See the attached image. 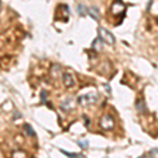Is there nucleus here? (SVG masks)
<instances>
[{
	"label": "nucleus",
	"mask_w": 158,
	"mask_h": 158,
	"mask_svg": "<svg viewBox=\"0 0 158 158\" xmlns=\"http://www.w3.org/2000/svg\"><path fill=\"white\" fill-rule=\"evenodd\" d=\"M136 106H137V110L140 112H144L146 111V104H144V101L143 100H138L136 103Z\"/></svg>",
	"instance_id": "obj_9"
},
{
	"label": "nucleus",
	"mask_w": 158,
	"mask_h": 158,
	"mask_svg": "<svg viewBox=\"0 0 158 158\" xmlns=\"http://www.w3.org/2000/svg\"><path fill=\"white\" fill-rule=\"evenodd\" d=\"M89 142L85 140V141H78V146L81 148V149H86V147H88Z\"/></svg>",
	"instance_id": "obj_13"
},
{
	"label": "nucleus",
	"mask_w": 158,
	"mask_h": 158,
	"mask_svg": "<svg viewBox=\"0 0 158 158\" xmlns=\"http://www.w3.org/2000/svg\"><path fill=\"white\" fill-rule=\"evenodd\" d=\"M98 34L101 41L106 42V44H114L115 43V37H114V35L110 31L103 29V27H99Z\"/></svg>",
	"instance_id": "obj_2"
},
{
	"label": "nucleus",
	"mask_w": 158,
	"mask_h": 158,
	"mask_svg": "<svg viewBox=\"0 0 158 158\" xmlns=\"http://www.w3.org/2000/svg\"><path fill=\"white\" fill-rule=\"evenodd\" d=\"M89 15L95 20H99L100 19V14H99V10L96 6H91L90 9L88 10Z\"/></svg>",
	"instance_id": "obj_7"
},
{
	"label": "nucleus",
	"mask_w": 158,
	"mask_h": 158,
	"mask_svg": "<svg viewBox=\"0 0 158 158\" xmlns=\"http://www.w3.org/2000/svg\"><path fill=\"white\" fill-rule=\"evenodd\" d=\"M73 108H74V104H73V100L71 98H68L67 100H64L61 103V110H62L63 112H69Z\"/></svg>",
	"instance_id": "obj_5"
},
{
	"label": "nucleus",
	"mask_w": 158,
	"mask_h": 158,
	"mask_svg": "<svg viewBox=\"0 0 158 158\" xmlns=\"http://www.w3.org/2000/svg\"><path fill=\"white\" fill-rule=\"evenodd\" d=\"M24 130L27 131V135H30V136H35V133H34V130L32 129V127L30 126V124H24Z\"/></svg>",
	"instance_id": "obj_12"
},
{
	"label": "nucleus",
	"mask_w": 158,
	"mask_h": 158,
	"mask_svg": "<svg viewBox=\"0 0 158 158\" xmlns=\"http://www.w3.org/2000/svg\"><path fill=\"white\" fill-rule=\"evenodd\" d=\"M45 95H47V93L43 91L42 93H41V100L43 101V102H45Z\"/></svg>",
	"instance_id": "obj_15"
},
{
	"label": "nucleus",
	"mask_w": 158,
	"mask_h": 158,
	"mask_svg": "<svg viewBox=\"0 0 158 158\" xmlns=\"http://www.w3.org/2000/svg\"><path fill=\"white\" fill-rule=\"evenodd\" d=\"M62 78H63V83H64L65 88H71V86L74 85V79L70 74L64 73L62 76Z\"/></svg>",
	"instance_id": "obj_6"
},
{
	"label": "nucleus",
	"mask_w": 158,
	"mask_h": 158,
	"mask_svg": "<svg viewBox=\"0 0 158 158\" xmlns=\"http://www.w3.org/2000/svg\"><path fill=\"white\" fill-rule=\"evenodd\" d=\"M111 12L113 15H120L124 12V4L122 3L120 0H117L116 2H114L111 6Z\"/></svg>",
	"instance_id": "obj_4"
},
{
	"label": "nucleus",
	"mask_w": 158,
	"mask_h": 158,
	"mask_svg": "<svg viewBox=\"0 0 158 158\" xmlns=\"http://www.w3.org/2000/svg\"><path fill=\"white\" fill-rule=\"evenodd\" d=\"M149 155L150 156H158V149H153L152 151L149 152Z\"/></svg>",
	"instance_id": "obj_14"
},
{
	"label": "nucleus",
	"mask_w": 158,
	"mask_h": 158,
	"mask_svg": "<svg viewBox=\"0 0 158 158\" xmlns=\"http://www.w3.org/2000/svg\"><path fill=\"white\" fill-rule=\"evenodd\" d=\"M86 12H88V10H86V7L83 6V4H79L78 6V13L80 16H85L86 14Z\"/></svg>",
	"instance_id": "obj_10"
},
{
	"label": "nucleus",
	"mask_w": 158,
	"mask_h": 158,
	"mask_svg": "<svg viewBox=\"0 0 158 158\" xmlns=\"http://www.w3.org/2000/svg\"><path fill=\"white\" fill-rule=\"evenodd\" d=\"M94 51L96 52H99V51L102 50V43H101V39H96L95 41L93 42V45H92Z\"/></svg>",
	"instance_id": "obj_8"
},
{
	"label": "nucleus",
	"mask_w": 158,
	"mask_h": 158,
	"mask_svg": "<svg viewBox=\"0 0 158 158\" xmlns=\"http://www.w3.org/2000/svg\"><path fill=\"white\" fill-rule=\"evenodd\" d=\"M98 100V95L95 93L85 94V95L79 96L78 97V103L82 106H89L91 104H94Z\"/></svg>",
	"instance_id": "obj_1"
},
{
	"label": "nucleus",
	"mask_w": 158,
	"mask_h": 158,
	"mask_svg": "<svg viewBox=\"0 0 158 158\" xmlns=\"http://www.w3.org/2000/svg\"><path fill=\"white\" fill-rule=\"evenodd\" d=\"M61 152H62L64 155L69 156V157H85L82 154H79V153H69V152L63 151V150H61Z\"/></svg>",
	"instance_id": "obj_11"
},
{
	"label": "nucleus",
	"mask_w": 158,
	"mask_h": 158,
	"mask_svg": "<svg viewBox=\"0 0 158 158\" xmlns=\"http://www.w3.org/2000/svg\"><path fill=\"white\" fill-rule=\"evenodd\" d=\"M115 126V121H114L113 117L111 115H104L101 117L100 119V127L106 131H109V130H112Z\"/></svg>",
	"instance_id": "obj_3"
}]
</instances>
